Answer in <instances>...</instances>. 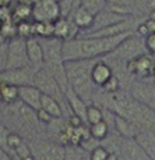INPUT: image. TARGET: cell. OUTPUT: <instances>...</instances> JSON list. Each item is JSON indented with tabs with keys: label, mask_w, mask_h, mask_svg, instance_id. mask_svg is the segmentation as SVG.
Masks as SVG:
<instances>
[{
	"label": "cell",
	"mask_w": 155,
	"mask_h": 160,
	"mask_svg": "<svg viewBox=\"0 0 155 160\" xmlns=\"http://www.w3.org/2000/svg\"><path fill=\"white\" fill-rule=\"evenodd\" d=\"M131 35L133 31L116 36H110V38L77 36L71 41L63 42V58L64 61L94 60V58L105 56V54H112Z\"/></svg>",
	"instance_id": "cell-1"
},
{
	"label": "cell",
	"mask_w": 155,
	"mask_h": 160,
	"mask_svg": "<svg viewBox=\"0 0 155 160\" xmlns=\"http://www.w3.org/2000/svg\"><path fill=\"white\" fill-rule=\"evenodd\" d=\"M98 58L94 60H73L64 61V70L69 87L85 102H89L94 91L91 71Z\"/></svg>",
	"instance_id": "cell-2"
},
{
	"label": "cell",
	"mask_w": 155,
	"mask_h": 160,
	"mask_svg": "<svg viewBox=\"0 0 155 160\" xmlns=\"http://www.w3.org/2000/svg\"><path fill=\"white\" fill-rule=\"evenodd\" d=\"M34 160H63L66 153V146L59 142H53L49 139H39L32 138L27 141Z\"/></svg>",
	"instance_id": "cell-3"
},
{
	"label": "cell",
	"mask_w": 155,
	"mask_h": 160,
	"mask_svg": "<svg viewBox=\"0 0 155 160\" xmlns=\"http://www.w3.org/2000/svg\"><path fill=\"white\" fill-rule=\"evenodd\" d=\"M32 85L38 88L43 95H48V96H52L56 100H59V103L61 104V107H63L64 103L67 104L63 89L60 88V85H59V82L56 81V78L52 75V72L49 71L48 68L41 67L38 71H35Z\"/></svg>",
	"instance_id": "cell-4"
},
{
	"label": "cell",
	"mask_w": 155,
	"mask_h": 160,
	"mask_svg": "<svg viewBox=\"0 0 155 160\" xmlns=\"http://www.w3.org/2000/svg\"><path fill=\"white\" fill-rule=\"evenodd\" d=\"M28 54H27V46L25 39L23 38H13L7 42V63H6V70H14V68H24L29 67Z\"/></svg>",
	"instance_id": "cell-5"
},
{
	"label": "cell",
	"mask_w": 155,
	"mask_h": 160,
	"mask_svg": "<svg viewBox=\"0 0 155 160\" xmlns=\"http://www.w3.org/2000/svg\"><path fill=\"white\" fill-rule=\"evenodd\" d=\"M59 18V3L55 0H39L32 7V21L35 22H56Z\"/></svg>",
	"instance_id": "cell-6"
},
{
	"label": "cell",
	"mask_w": 155,
	"mask_h": 160,
	"mask_svg": "<svg viewBox=\"0 0 155 160\" xmlns=\"http://www.w3.org/2000/svg\"><path fill=\"white\" fill-rule=\"evenodd\" d=\"M15 109H13V117L14 121L18 122L23 130H27L29 132L32 131H38L39 130V124L38 117H36V112L31 107L25 106L24 103H21L20 100L14 103Z\"/></svg>",
	"instance_id": "cell-7"
},
{
	"label": "cell",
	"mask_w": 155,
	"mask_h": 160,
	"mask_svg": "<svg viewBox=\"0 0 155 160\" xmlns=\"http://www.w3.org/2000/svg\"><path fill=\"white\" fill-rule=\"evenodd\" d=\"M34 74L35 70L32 67H24V68H14V70H4L0 72V82L15 85V87H24V85H32Z\"/></svg>",
	"instance_id": "cell-8"
},
{
	"label": "cell",
	"mask_w": 155,
	"mask_h": 160,
	"mask_svg": "<svg viewBox=\"0 0 155 160\" xmlns=\"http://www.w3.org/2000/svg\"><path fill=\"white\" fill-rule=\"evenodd\" d=\"M144 52H145V43L131 35L130 38H127L112 54L116 58H119V60H122L123 58V60L129 61V60H131V58H134V57H138V56H141V54H145Z\"/></svg>",
	"instance_id": "cell-9"
},
{
	"label": "cell",
	"mask_w": 155,
	"mask_h": 160,
	"mask_svg": "<svg viewBox=\"0 0 155 160\" xmlns=\"http://www.w3.org/2000/svg\"><path fill=\"white\" fill-rule=\"evenodd\" d=\"M130 98L138 103L152 106L155 103V85L144 81H136L130 87Z\"/></svg>",
	"instance_id": "cell-10"
},
{
	"label": "cell",
	"mask_w": 155,
	"mask_h": 160,
	"mask_svg": "<svg viewBox=\"0 0 155 160\" xmlns=\"http://www.w3.org/2000/svg\"><path fill=\"white\" fill-rule=\"evenodd\" d=\"M120 160H151L147 156V153L144 152V149L140 146V143L136 141V138L133 139H125L120 138L119 142V155Z\"/></svg>",
	"instance_id": "cell-11"
},
{
	"label": "cell",
	"mask_w": 155,
	"mask_h": 160,
	"mask_svg": "<svg viewBox=\"0 0 155 160\" xmlns=\"http://www.w3.org/2000/svg\"><path fill=\"white\" fill-rule=\"evenodd\" d=\"M130 17H125V15H120V14H116L113 11H110L109 8L105 7L101 13H98L94 18V22H92V27L89 28L88 31H85L84 35H89L92 32H97L99 29H104V28H108L110 25H115V24H119L122 21L127 20Z\"/></svg>",
	"instance_id": "cell-12"
},
{
	"label": "cell",
	"mask_w": 155,
	"mask_h": 160,
	"mask_svg": "<svg viewBox=\"0 0 155 160\" xmlns=\"http://www.w3.org/2000/svg\"><path fill=\"white\" fill-rule=\"evenodd\" d=\"M126 67L130 74H136L141 78H147L155 72V63L148 54H141V56L129 60Z\"/></svg>",
	"instance_id": "cell-13"
},
{
	"label": "cell",
	"mask_w": 155,
	"mask_h": 160,
	"mask_svg": "<svg viewBox=\"0 0 155 160\" xmlns=\"http://www.w3.org/2000/svg\"><path fill=\"white\" fill-rule=\"evenodd\" d=\"M42 95V92L34 85H24L18 88V100L25 106L34 109L35 112L41 109Z\"/></svg>",
	"instance_id": "cell-14"
},
{
	"label": "cell",
	"mask_w": 155,
	"mask_h": 160,
	"mask_svg": "<svg viewBox=\"0 0 155 160\" xmlns=\"http://www.w3.org/2000/svg\"><path fill=\"white\" fill-rule=\"evenodd\" d=\"M64 98H66V100H67V104H69L71 114L78 117L84 124H87V109H88V104H87L85 100H83L71 88H69L66 91Z\"/></svg>",
	"instance_id": "cell-15"
},
{
	"label": "cell",
	"mask_w": 155,
	"mask_h": 160,
	"mask_svg": "<svg viewBox=\"0 0 155 160\" xmlns=\"http://www.w3.org/2000/svg\"><path fill=\"white\" fill-rule=\"evenodd\" d=\"M25 46L31 67L35 71H38L41 67H43V49L41 45V39L35 38V36L25 39Z\"/></svg>",
	"instance_id": "cell-16"
},
{
	"label": "cell",
	"mask_w": 155,
	"mask_h": 160,
	"mask_svg": "<svg viewBox=\"0 0 155 160\" xmlns=\"http://www.w3.org/2000/svg\"><path fill=\"white\" fill-rule=\"evenodd\" d=\"M91 77H92L94 85L104 87V85L113 77V70H112V67H110L109 64H106L105 61L97 60V63H95L94 67H92Z\"/></svg>",
	"instance_id": "cell-17"
},
{
	"label": "cell",
	"mask_w": 155,
	"mask_h": 160,
	"mask_svg": "<svg viewBox=\"0 0 155 160\" xmlns=\"http://www.w3.org/2000/svg\"><path fill=\"white\" fill-rule=\"evenodd\" d=\"M113 125H115V131L120 135V138H125V139H133L140 132V130L131 121L122 118V117L116 114H113Z\"/></svg>",
	"instance_id": "cell-18"
},
{
	"label": "cell",
	"mask_w": 155,
	"mask_h": 160,
	"mask_svg": "<svg viewBox=\"0 0 155 160\" xmlns=\"http://www.w3.org/2000/svg\"><path fill=\"white\" fill-rule=\"evenodd\" d=\"M136 141L140 143L148 158L155 160V131H140L136 137Z\"/></svg>",
	"instance_id": "cell-19"
},
{
	"label": "cell",
	"mask_w": 155,
	"mask_h": 160,
	"mask_svg": "<svg viewBox=\"0 0 155 160\" xmlns=\"http://www.w3.org/2000/svg\"><path fill=\"white\" fill-rule=\"evenodd\" d=\"M69 18L73 20V22L76 24V27L78 29L88 31L92 27V22H94V18L95 17L89 13V11H87L84 7H81V6H80L78 8H76V10L73 11V14H71Z\"/></svg>",
	"instance_id": "cell-20"
},
{
	"label": "cell",
	"mask_w": 155,
	"mask_h": 160,
	"mask_svg": "<svg viewBox=\"0 0 155 160\" xmlns=\"http://www.w3.org/2000/svg\"><path fill=\"white\" fill-rule=\"evenodd\" d=\"M41 109L45 110V112H48L55 120H59L64 116L63 107H61V104L59 103V100H56L52 96H48V95H42Z\"/></svg>",
	"instance_id": "cell-21"
},
{
	"label": "cell",
	"mask_w": 155,
	"mask_h": 160,
	"mask_svg": "<svg viewBox=\"0 0 155 160\" xmlns=\"http://www.w3.org/2000/svg\"><path fill=\"white\" fill-rule=\"evenodd\" d=\"M0 102L4 104H14L18 102V87L0 82Z\"/></svg>",
	"instance_id": "cell-22"
},
{
	"label": "cell",
	"mask_w": 155,
	"mask_h": 160,
	"mask_svg": "<svg viewBox=\"0 0 155 160\" xmlns=\"http://www.w3.org/2000/svg\"><path fill=\"white\" fill-rule=\"evenodd\" d=\"M11 20L13 22H24V21L32 20V7L23 3H18L11 11Z\"/></svg>",
	"instance_id": "cell-23"
},
{
	"label": "cell",
	"mask_w": 155,
	"mask_h": 160,
	"mask_svg": "<svg viewBox=\"0 0 155 160\" xmlns=\"http://www.w3.org/2000/svg\"><path fill=\"white\" fill-rule=\"evenodd\" d=\"M89 135L91 138L97 141H104L109 135V124L105 120H102L101 122H97L94 125H89Z\"/></svg>",
	"instance_id": "cell-24"
},
{
	"label": "cell",
	"mask_w": 155,
	"mask_h": 160,
	"mask_svg": "<svg viewBox=\"0 0 155 160\" xmlns=\"http://www.w3.org/2000/svg\"><path fill=\"white\" fill-rule=\"evenodd\" d=\"M80 6L84 7L87 11H89L94 17L106 7L104 0H80Z\"/></svg>",
	"instance_id": "cell-25"
},
{
	"label": "cell",
	"mask_w": 155,
	"mask_h": 160,
	"mask_svg": "<svg viewBox=\"0 0 155 160\" xmlns=\"http://www.w3.org/2000/svg\"><path fill=\"white\" fill-rule=\"evenodd\" d=\"M102 120H105L104 112L95 104H88V109H87V124L94 125L97 122H101Z\"/></svg>",
	"instance_id": "cell-26"
},
{
	"label": "cell",
	"mask_w": 155,
	"mask_h": 160,
	"mask_svg": "<svg viewBox=\"0 0 155 160\" xmlns=\"http://www.w3.org/2000/svg\"><path fill=\"white\" fill-rule=\"evenodd\" d=\"M17 36L23 39H29L34 36V21H24L17 24Z\"/></svg>",
	"instance_id": "cell-27"
},
{
	"label": "cell",
	"mask_w": 155,
	"mask_h": 160,
	"mask_svg": "<svg viewBox=\"0 0 155 160\" xmlns=\"http://www.w3.org/2000/svg\"><path fill=\"white\" fill-rule=\"evenodd\" d=\"M85 155H87V152H84V150H83L80 146L67 145L63 160H83L85 158Z\"/></svg>",
	"instance_id": "cell-28"
},
{
	"label": "cell",
	"mask_w": 155,
	"mask_h": 160,
	"mask_svg": "<svg viewBox=\"0 0 155 160\" xmlns=\"http://www.w3.org/2000/svg\"><path fill=\"white\" fill-rule=\"evenodd\" d=\"M10 134H11V130L0 120V149H3L4 152L11 155L10 149H8V137H10Z\"/></svg>",
	"instance_id": "cell-29"
},
{
	"label": "cell",
	"mask_w": 155,
	"mask_h": 160,
	"mask_svg": "<svg viewBox=\"0 0 155 160\" xmlns=\"http://www.w3.org/2000/svg\"><path fill=\"white\" fill-rule=\"evenodd\" d=\"M109 150L106 149L105 146L99 145L97 146L95 149H92L91 152H89V160H106V158L109 156Z\"/></svg>",
	"instance_id": "cell-30"
},
{
	"label": "cell",
	"mask_w": 155,
	"mask_h": 160,
	"mask_svg": "<svg viewBox=\"0 0 155 160\" xmlns=\"http://www.w3.org/2000/svg\"><path fill=\"white\" fill-rule=\"evenodd\" d=\"M119 88H120V81L115 74H113L112 78L104 85V89L108 92V93H116V92L119 91Z\"/></svg>",
	"instance_id": "cell-31"
},
{
	"label": "cell",
	"mask_w": 155,
	"mask_h": 160,
	"mask_svg": "<svg viewBox=\"0 0 155 160\" xmlns=\"http://www.w3.org/2000/svg\"><path fill=\"white\" fill-rule=\"evenodd\" d=\"M36 117H38V121L41 122V124H43V125H49V124H52V122L55 121L53 117L49 114L48 112H45V110H42V109L36 110Z\"/></svg>",
	"instance_id": "cell-32"
},
{
	"label": "cell",
	"mask_w": 155,
	"mask_h": 160,
	"mask_svg": "<svg viewBox=\"0 0 155 160\" xmlns=\"http://www.w3.org/2000/svg\"><path fill=\"white\" fill-rule=\"evenodd\" d=\"M6 63H7V42L0 43V72L6 70Z\"/></svg>",
	"instance_id": "cell-33"
},
{
	"label": "cell",
	"mask_w": 155,
	"mask_h": 160,
	"mask_svg": "<svg viewBox=\"0 0 155 160\" xmlns=\"http://www.w3.org/2000/svg\"><path fill=\"white\" fill-rule=\"evenodd\" d=\"M144 43H145V49L155 54V33H150V35L144 39Z\"/></svg>",
	"instance_id": "cell-34"
},
{
	"label": "cell",
	"mask_w": 155,
	"mask_h": 160,
	"mask_svg": "<svg viewBox=\"0 0 155 160\" xmlns=\"http://www.w3.org/2000/svg\"><path fill=\"white\" fill-rule=\"evenodd\" d=\"M106 6H119V7H129L133 0H104Z\"/></svg>",
	"instance_id": "cell-35"
},
{
	"label": "cell",
	"mask_w": 155,
	"mask_h": 160,
	"mask_svg": "<svg viewBox=\"0 0 155 160\" xmlns=\"http://www.w3.org/2000/svg\"><path fill=\"white\" fill-rule=\"evenodd\" d=\"M137 33L141 36V38H147V36L150 35V31H148V28L145 27V24H144V22L140 24V25L137 27Z\"/></svg>",
	"instance_id": "cell-36"
},
{
	"label": "cell",
	"mask_w": 155,
	"mask_h": 160,
	"mask_svg": "<svg viewBox=\"0 0 155 160\" xmlns=\"http://www.w3.org/2000/svg\"><path fill=\"white\" fill-rule=\"evenodd\" d=\"M144 24L148 28V31H150V33H155V20L154 18H148L147 21H144Z\"/></svg>",
	"instance_id": "cell-37"
},
{
	"label": "cell",
	"mask_w": 155,
	"mask_h": 160,
	"mask_svg": "<svg viewBox=\"0 0 155 160\" xmlns=\"http://www.w3.org/2000/svg\"><path fill=\"white\" fill-rule=\"evenodd\" d=\"M0 160H14L13 155H10V153L4 152L3 149H0Z\"/></svg>",
	"instance_id": "cell-38"
},
{
	"label": "cell",
	"mask_w": 155,
	"mask_h": 160,
	"mask_svg": "<svg viewBox=\"0 0 155 160\" xmlns=\"http://www.w3.org/2000/svg\"><path fill=\"white\" fill-rule=\"evenodd\" d=\"M39 0H18V3H23V4H27L29 7H34V6L38 3Z\"/></svg>",
	"instance_id": "cell-39"
},
{
	"label": "cell",
	"mask_w": 155,
	"mask_h": 160,
	"mask_svg": "<svg viewBox=\"0 0 155 160\" xmlns=\"http://www.w3.org/2000/svg\"><path fill=\"white\" fill-rule=\"evenodd\" d=\"M106 160H120V158L116 155V153H109V156L106 158Z\"/></svg>",
	"instance_id": "cell-40"
},
{
	"label": "cell",
	"mask_w": 155,
	"mask_h": 160,
	"mask_svg": "<svg viewBox=\"0 0 155 160\" xmlns=\"http://www.w3.org/2000/svg\"><path fill=\"white\" fill-rule=\"evenodd\" d=\"M13 0H4V4H8V3H11Z\"/></svg>",
	"instance_id": "cell-41"
},
{
	"label": "cell",
	"mask_w": 155,
	"mask_h": 160,
	"mask_svg": "<svg viewBox=\"0 0 155 160\" xmlns=\"http://www.w3.org/2000/svg\"><path fill=\"white\" fill-rule=\"evenodd\" d=\"M83 160H89V158H88V155H85V158L83 159Z\"/></svg>",
	"instance_id": "cell-42"
},
{
	"label": "cell",
	"mask_w": 155,
	"mask_h": 160,
	"mask_svg": "<svg viewBox=\"0 0 155 160\" xmlns=\"http://www.w3.org/2000/svg\"><path fill=\"white\" fill-rule=\"evenodd\" d=\"M55 2H60V0H55Z\"/></svg>",
	"instance_id": "cell-43"
},
{
	"label": "cell",
	"mask_w": 155,
	"mask_h": 160,
	"mask_svg": "<svg viewBox=\"0 0 155 160\" xmlns=\"http://www.w3.org/2000/svg\"><path fill=\"white\" fill-rule=\"evenodd\" d=\"M0 114H2V112H0Z\"/></svg>",
	"instance_id": "cell-44"
},
{
	"label": "cell",
	"mask_w": 155,
	"mask_h": 160,
	"mask_svg": "<svg viewBox=\"0 0 155 160\" xmlns=\"http://www.w3.org/2000/svg\"><path fill=\"white\" fill-rule=\"evenodd\" d=\"M154 75H155V72H154Z\"/></svg>",
	"instance_id": "cell-45"
}]
</instances>
